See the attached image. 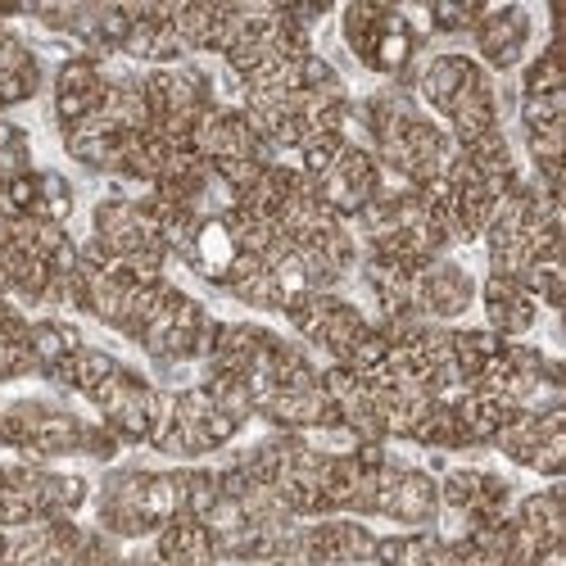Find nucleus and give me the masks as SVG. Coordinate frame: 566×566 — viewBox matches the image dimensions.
Instances as JSON below:
<instances>
[{"instance_id": "13", "label": "nucleus", "mask_w": 566, "mask_h": 566, "mask_svg": "<svg viewBox=\"0 0 566 566\" xmlns=\"http://www.w3.org/2000/svg\"><path fill=\"white\" fill-rule=\"evenodd\" d=\"M386 19V6H349L340 14V28H345V45L367 64L371 60V45H376V28Z\"/></svg>"}, {"instance_id": "8", "label": "nucleus", "mask_w": 566, "mask_h": 566, "mask_svg": "<svg viewBox=\"0 0 566 566\" xmlns=\"http://www.w3.org/2000/svg\"><path fill=\"white\" fill-rule=\"evenodd\" d=\"M235 241H231V231L222 218H205L196 227V241H191V254H186V263H191L205 281H213V286H227V272L235 263Z\"/></svg>"}, {"instance_id": "7", "label": "nucleus", "mask_w": 566, "mask_h": 566, "mask_svg": "<svg viewBox=\"0 0 566 566\" xmlns=\"http://www.w3.org/2000/svg\"><path fill=\"white\" fill-rule=\"evenodd\" d=\"M481 73L485 69L476 60H467V55H436L427 69H421V82L417 86H421V96H427V105L444 114Z\"/></svg>"}, {"instance_id": "9", "label": "nucleus", "mask_w": 566, "mask_h": 566, "mask_svg": "<svg viewBox=\"0 0 566 566\" xmlns=\"http://www.w3.org/2000/svg\"><path fill=\"white\" fill-rule=\"evenodd\" d=\"M417 41H421V36L412 32V23H408L399 10H386L381 28H376V45H371L367 69H371V73L403 77L408 64H412V55H417Z\"/></svg>"}, {"instance_id": "19", "label": "nucleus", "mask_w": 566, "mask_h": 566, "mask_svg": "<svg viewBox=\"0 0 566 566\" xmlns=\"http://www.w3.org/2000/svg\"><path fill=\"white\" fill-rule=\"evenodd\" d=\"M77 453H91V458L109 462V458L118 453V440H114V431H109V427H86V431H82V449H77Z\"/></svg>"}, {"instance_id": "4", "label": "nucleus", "mask_w": 566, "mask_h": 566, "mask_svg": "<svg viewBox=\"0 0 566 566\" xmlns=\"http://www.w3.org/2000/svg\"><path fill=\"white\" fill-rule=\"evenodd\" d=\"M485 317H490V332L512 340V336H526L535 317H539V304L531 300V291L522 286V276H499L490 272L485 281Z\"/></svg>"}, {"instance_id": "1", "label": "nucleus", "mask_w": 566, "mask_h": 566, "mask_svg": "<svg viewBox=\"0 0 566 566\" xmlns=\"http://www.w3.org/2000/svg\"><path fill=\"white\" fill-rule=\"evenodd\" d=\"M412 286H417V308L427 322H453L471 308V300H476V281H471V272L449 263V259H431Z\"/></svg>"}, {"instance_id": "3", "label": "nucleus", "mask_w": 566, "mask_h": 566, "mask_svg": "<svg viewBox=\"0 0 566 566\" xmlns=\"http://www.w3.org/2000/svg\"><path fill=\"white\" fill-rule=\"evenodd\" d=\"M376 553V535L358 522H317L304 526V566H358L371 562Z\"/></svg>"}, {"instance_id": "15", "label": "nucleus", "mask_w": 566, "mask_h": 566, "mask_svg": "<svg viewBox=\"0 0 566 566\" xmlns=\"http://www.w3.org/2000/svg\"><path fill=\"white\" fill-rule=\"evenodd\" d=\"M123 363H114L105 349H77L73 358H69V371H73V390H82V395H91V390H96L101 381H109V376L118 371Z\"/></svg>"}, {"instance_id": "11", "label": "nucleus", "mask_w": 566, "mask_h": 566, "mask_svg": "<svg viewBox=\"0 0 566 566\" xmlns=\"http://www.w3.org/2000/svg\"><path fill=\"white\" fill-rule=\"evenodd\" d=\"M177 485H181V516H205L213 512V503L222 499V485H218V471H205V467H191V471H177Z\"/></svg>"}, {"instance_id": "17", "label": "nucleus", "mask_w": 566, "mask_h": 566, "mask_svg": "<svg viewBox=\"0 0 566 566\" xmlns=\"http://www.w3.org/2000/svg\"><path fill=\"white\" fill-rule=\"evenodd\" d=\"M481 6H449V0H440V6H431V23L440 32H476L481 23Z\"/></svg>"}, {"instance_id": "6", "label": "nucleus", "mask_w": 566, "mask_h": 566, "mask_svg": "<svg viewBox=\"0 0 566 566\" xmlns=\"http://www.w3.org/2000/svg\"><path fill=\"white\" fill-rule=\"evenodd\" d=\"M386 516H395L403 526H431L440 516V485L427 476V471L403 467V476L386 503Z\"/></svg>"}, {"instance_id": "12", "label": "nucleus", "mask_w": 566, "mask_h": 566, "mask_svg": "<svg viewBox=\"0 0 566 566\" xmlns=\"http://www.w3.org/2000/svg\"><path fill=\"white\" fill-rule=\"evenodd\" d=\"M69 213H73V186L60 172H36V209H32V218L64 227Z\"/></svg>"}, {"instance_id": "18", "label": "nucleus", "mask_w": 566, "mask_h": 566, "mask_svg": "<svg viewBox=\"0 0 566 566\" xmlns=\"http://www.w3.org/2000/svg\"><path fill=\"white\" fill-rule=\"evenodd\" d=\"M562 462H566V431H557V436H544L539 440V449H535V458H531V471H539V476H562Z\"/></svg>"}, {"instance_id": "10", "label": "nucleus", "mask_w": 566, "mask_h": 566, "mask_svg": "<svg viewBox=\"0 0 566 566\" xmlns=\"http://www.w3.org/2000/svg\"><path fill=\"white\" fill-rule=\"evenodd\" d=\"M28 349L36 358V371H45V367L73 358L82 349V336H77V326L45 317V322H28Z\"/></svg>"}, {"instance_id": "20", "label": "nucleus", "mask_w": 566, "mask_h": 566, "mask_svg": "<svg viewBox=\"0 0 566 566\" xmlns=\"http://www.w3.org/2000/svg\"><path fill=\"white\" fill-rule=\"evenodd\" d=\"M268 566H300V562H268Z\"/></svg>"}, {"instance_id": "5", "label": "nucleus", "mask_w": 566, "mask_h": 566, "mask_svg": "<svg viewBox=\"0 0 566 566\" xmlns=\"http://www.w3.org/2000/svg\"><path fill=\"white\" fill-rule=\"evenodd\" d=\"M155 562L159 566H213L218 544L196 516H172L168 526L155 531Z\"/></svg>"}, {"instance_id": "16", "label": "nucleus", "mask_w": 566, "mask_h": 566, "mask_svg": "<svg viewBox=\"0 0 566 566\" xmlns=\"http://www.w3.org/2000/svg\"><path fill=\"white\" fill-rule=\"evenodd\" d=\"M566 91V77H562V64H557V45H544V51L531 60L526 77H522V96H557Z\"/></svg>"}, {"instance_id": "14", "label": "nucleus", "mask_w": 566, "mask_h": 566, "mask_svg": "<svg viewBox=\"0 0 566 566\" xmlns=\"http://www.w3.org/2000/svg\"><path fill=\"white\" fill-rule=\"evenodd\" d=\"M562 114H566V91H557V96H522V127H526V136L562 132Z\"/></svg>"}, {"instance_id": "2", "label": "nucleus", "mask_w": 566, "mask_h": 566, "mask_svg": "<svg viewBox=\"0 0 566 566\" xmlns=\"http://www.w3.org/2000/svg\"><path fill=\"white\" fill-rule=\"evenodd\" d=\"M476 45H481V60L494 69V73H507L526 60V45H531V14L516 10V6H503V10H485L481 23H476Z\"/></svg>"}]
</instances>
